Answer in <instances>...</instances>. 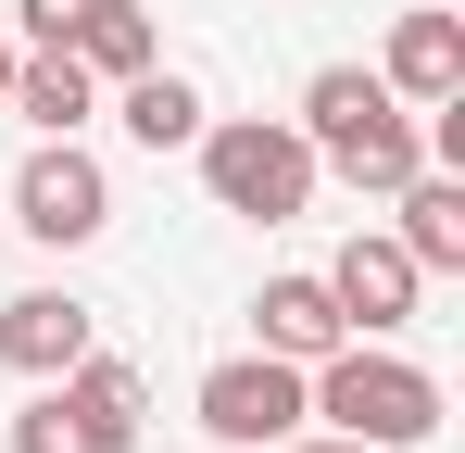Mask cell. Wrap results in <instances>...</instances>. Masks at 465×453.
I'll list each match as a JSON object with an SVG mask.
<instances>
[{"label":"cell","mask_w":465,"mask_h":453,"mask_svg":"<svg viewBox=\"0 0 465 453\" xmlns=\"http://www.w3.org/2000/svg\"><path fill=\"white\" fill-rule=\"evenodd\" d=\"M302 403H314V428H340V441H365V453L440 441V378L415 366V353H390V340H365V327L302 366Z\"/></svg>","instance_id":"cell-1"},{"label":"cell","mask_w":465,"mask_h":453,"mask_svg":"<svg viewBox=\"0 0 465 453\" xmlns=\"http://www.w3.org/2000/svg\"><path fill=\"white\" fill-rule=\"evenodd\" d=\"M139 416H152V378L126 366V353H101V340H88L64 378H38V390H25L13 453H126V441H139Z\"/></svg>","instance_id":"cell-4"},{"label":"cell","mask_w":465,"mask_h":453,"mask_svg":"<svg viewBox=\"0 0 465 453\" xmlns=\"http://www.w3.org/2000/svg\"><path fill=\"white\" fill-rule=\"evenodd\" d=\"M340 340H352V315H340V290H327V265H290V277L252 290V353L314 366V353H340Z\"/></svg>","instance_id":"cell-8"},{"label":"cell","mask_w":465,"mask_h":453,"mask_svg":"<svg viewBox=\"0 0 465 453\" xmlns=\"http://www.w3.org/2000/svg\"><path fill=\"white\" fill-rule=\"evenodd\" d=\"M13 226H25L38 252L101 239V226H114V176H101V151H88V139H38L25 164H13Z\"/></svg>","instance_id":"cell-6"},{"label":"cell","mask_w":465,"mask_h":453,"mask_svg":"<svg viewBox=\"0 0 465 453\" xmlns=\"http://www.w3.org/2000/svg\"><path fill=\"white\" fill-rule=\"evenodd\" d=\"M189 416H202V441H227V453H264V441H290V428H314L290 353H227V366H202Z\"/></svg>","instance_id":"cell-5"},{"label":"cell","mask_w":465,"mask_h":453,"mask_svg":"<svg viewBox=\"0 0 465 453\" xmlns=\"http://www.w3.org/2000/svg\"><path fill=\"white\" fill-rule=\"evenodd\" d=\"M88 340H101V327H88L76 290H13V302H0V366H13V378H64Z\"/></svg>","instance_id":"cell-10"},{"label":"cell","mask_w":465,"mask_h":453,"mask_svg":"<svg viewBox=\"0 0 465 453\" xmlns=\"http://www.w3.org/2000/svg\"><path fill=\"white\" fill-rule=\"evenodd\" d=\"M13 64H25V51H13V38H0V88H13Z\"/></svg>","instance_id":"cell-17"},{"label":"cell","mask_w":465,"mask_h":453,"mask_svg":"<svg viewBox=\"0 0 465 453\" xmlns=\"http://www.w3.org/2000/svg\"><path fill=\"white\" fill-rule=\"evenodd\" d=\"M378 76H390V101H465V25L440 13V0H415V13H390V51H378Z\"/></svg>","instance_id":"cell-9"},{"label":"cell","mask_w":465,"mask_h":453,"mask_svg":"<svg viewBox=\"0 0 465 453\" xmlns=\"http://www.w3.org/2000/svg\"><path fill=\"white\" fill-rule=\"evenodd\" d=\"M88 0H13V51H64Z\"/></svg>","instance_id":"cell-15"},{"label":"cell","mask_w":465,"mask_h":453,"mask_svg":"<svg viewBox=\"0 0 465 453\" xmlns=\"http://www.w3.org/2000/svg\"><path fill=\"white\" fill-rule=\"evenodd\" d=\"M88 76H139V64H163V25L139 13V0H88L76 13V38H64Z\"/></svg>","instance_id":"cell-14"},{"label":"cell","mask_w":465,"mask_h":453,"mask_svg":"<svg viewBox=\"0 0 465 453\" xmlns=\"http://www.w3.org/2000/svg\"><path fill=\"white\" fill-rule=\"evenodd\" d=\"M0 114H25L38 139H76L88 114H101V76H88L76 51H25V64H13V88H0Z\"/></svg>","instance_id":"cell-11"},{"label":"cell","mask_w":465,"mask_h":453,"mask_svg":"<svg viewBox=\"0 0 465 453\" xmlns=\"http://www.w3.org/2000/svg\"><path fill=\"white\" fill-rule=\"evenodd\" d=\"M202 189H214V215H252V226H290L314 202V139L290 126V114H202Z\"/></svg>","instance_id":"cell-3"},{"label":"cell","mask_w":465,"mask_h":453,"mask_svg":"<svg viewBox=\"0 0 465 453\" xmlns=\"http://www.w3.org/2000/svg\"><path fill=\"white\" fill-rule=\"evenodd\" d=\"M114 114H126V139L139 151H189L202 139V76H176V64H139V76H114Z\"/></svg>","instance_id":"cell-13"},{"label":"cell","mask_w":465,"mask_h":453,"mask_svg":"<svg viewBox=\"0 0 465 453\" xmlns=\"http://www.w3.org/2000/svg\"><path fill=\"white\" fill-rule=\"evenodd\" d=\"M290 126H302L314 164H340L352 189H402V176L428 164V114H415V101H390L378 64H314Z\"/></svg>","instance_id":"cell-2"},{"label":"cell","mask_w":465,"mask_h":453,"mask_svg":"<svg viewBox=\"0 0 465 453\" xmlns=\"http://www.w3.org/2000/svg\"><path fill=\"white\" fill-rule=\"evenodd\" d=\"M390 202H402V226H390V239H402L428 277H453V265H465V176H453V164H415Z\"/></svg>","instance_id":"cell-12"},{"label":"cell","mask_w":465,"mask_h":453,"mask_svg":"<svg viewBox=\"0 0 465 453\" xmlns=\"http://www.w3.org/2000/svg\"><path fill=\"white\" fill-rule=\"evenodd\" d=\"M264 453H365V441H340V428H290V441H264Z\"/></svg>","instance_id":"cell-16"},{"label":"cell","mask_w":465,"mask_h":453,"mask_svg":"<svg viewBox=\"0 0 465 453\" xmlns=\"http://www.w3.org/2000/svg\"><path fill=\"white\" fill-rule=\"evenodd\" d=\"M327 290H340V315H352L365 340H390V327L415 315V290H428V265H415L390 226H352V239H340V265H327Z\"/></svg>","instance_id":"cell-7"}]
</instances>
